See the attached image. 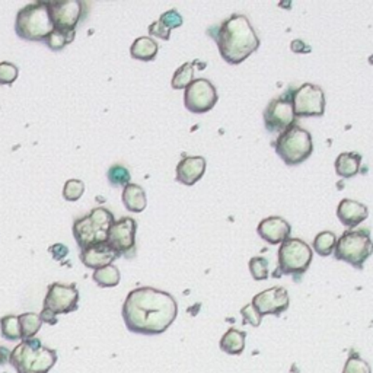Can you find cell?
Returning <instances> with one entry per match:
<instances>
[{"instance_id":"obj_2","label":"cell","mask_w":373,"mask_h":373,"mask_svg":"<svg viewBox=\"0 0 373 373\" xmlns=\"http://www.w3.org/2000/svg\"><path fill=\"white\" fill-rule=\"evenodd\" d=\"M213 30L216 31L210 35L216 41L222 58L229 65L242 63L260 47V38L245 15L234 13Z\"/></svg>"},{"instance_id":"obj_32","label":"cell","mask_w":373,"mask_h":373,"mask_svg":"<svg viewBox=\"0 0 373 373\" xmlns=\"http://www.w3.org/2000/svg\"><path fill=\"white\" fill-rule=\"evenodd\" d=\"M248 267H250V273L254 280L261 282L268 279V261L264 257H253L248 263Z\"/></svg>"},{"instance_id":"obj_35","label":"cell","mask_w":373,"mask_h":373,"mask_svg":"<svg viewBox=\"0 0 373 373\" xmlns=\"http://www.w3.org/2000/svg\"><path fill=\"white\" fill-rule=\"evenodd\" d=\"M159 23L168 31H172L182 25V16L175 9H172V11L162 13L159 18Z\"/></svg>"},{"instance_id":"obj_10","label":"cell","mask_w":373,"mask_h":373,"mask_svg":"<svg viewBox=\"0 0 373 373\" xmlns=\"http://www.w3.org/2000/svg\"><path fill=\"white\" fill-rule=\"evenodd\" d=\"M217 99L216 88L207 79H194L184 94L185 108L194 114L209 113L216 106Z\"/></svg>"},{"instance_id":"obj_6","label":"cell","mask_w":373,"mask_h":373,"mask_svg":"<svg viewBox=\"0 0 373 373\" xmlns=\"http://www.w3.org/2000/svg\"><path fill=\"white\" fill-rule=\"evenodd\" d=\"M274 149L283 162L289 167L303 163L314 151L312 136L299 126L290 127L283 132L274 141Z\"/></svg>"},{"instance_id":"obj_39","label":"cell","mask_w":373,"mask_h":373,"mask_svg":"<svg viewBox=\"0 0 373 373\" xmlns=\"http://www.w3.org/2000/svg\"><path fill=\"white\" fill-rule=\"evenodd\" d=\"M39 318H41V321H43V324H49V325H56L57 321H58L57 315H54L51 310H49V309L41 310Z\"/></svg>"},{"instance_id":"obj_38","label":"cell","mask_w":373,"mask_h":373,"mask_svg":"<svg viewBox=\"0 0 373 373\" xmlns=\"http://www.w3.org/2000/svg\"><path fill=\"white\" fill-rule=\"evenodd\" d=\"M49 251H50V254L53 255V258L56 261H63L68 257V254H69L68 246L63 245V244H54L53 246L49 248Z\"/></svg>"},{"instance_id":"obj_1","label":"cell","mask_w":373,"mask_h":373,"mask_svg":"<svg viewBox=\"0 0 373 373\" xmlns=\"http://www.w3.org/2000/svg\"><path fill=\"white\" fill-rule=\"evenodd\" d=\"M122 320L127 329L140 336H159L178 315V303L172 295L155 287H137L122 303Z\"/></svg>"},{"instance_id":"obj_29","label":"cell","mask_w":373,"mask_h":373,"mask_svg":"<svg viewBox=\"0 0 373 373\" xmlns=\"http://www.w3.org/2000/svg\"><path fill=\"white\" fill-rule=\"evenodd\" d=\"M336 244H337L336 234H333L331 231H324V232L317 235V238L314 241V250L321 257H328V255L333 254Z\"/></svg>"},{"instance_id":"obj_9","label":"cell","mask_w":373,"mask_h":373,"mask_svg":"<svg viewBox=\"0 0 373 373\" xmlns=\"http://www.w3.org/2000/svg\"><path fill=\"white\" fill-rule=\"evenodd\" d=\"M264 126L270 133H283L295 126L296 115L292 103V95L272 99L264 110Z\"/></svg>"},{"instance_id":"obj_16","label":"cell","mask_w":373,"mask_h":373,"mask_svg":"<svg viewBox=\"0 0 373 373\" xmlns=\"http://www.w3.org/2000/svg\"><path fill=\"white\" fill-rule=\"evenodd\" d=\"M120 255L113 250L107 242L95 244L80 250V261L85 267L98 270V268L111 265Z\"/></svg>"},{"instance_id":"obj_22","label":"cell","mask_w":373,"mask_h":373,"mask_svg":"<svg viewBox=\"0 0 373 373\" xmlns=\"http://www.w3.org/2000/svg\"><path fill=\"white\" fill-rule=\"evenodd\" d=\"M362 156L356 152H344L336 159V172L341 178H351L359 174Z\"/></svg>"},{"instance_id":"obj_4","label":"cell","mask_w":373,"mask_h":373,"mask_svg":"<svg viewBox=\"0 0 373 373\" xmlns=\"http://www.w3.org/2000/svg\"><path fill=\"white\" fill-rule=\"evenodd\" d=\"M54 25L50 18L49 2H35L19 9L15 20V31L27 41H46Z\"/></svg>"},{"instance_id":"obj_30","label":"cell","mask_w":373,"mask_h":373,"mask_svg":"<svg viewBox=\"0 0 373 373\" xmlns=\"http://www.w3.org/2000/svg\"><path fill=\"white\" fill-rule=\"evenodd\" d=\"M343 373H372V369L370 365L360 358L358 351L350 350Z\"/></svg>"},{"instance_id":"obj_31","label":"cell","mask_w":373,"mask_h":373,"mask_svg":"<svg viewBox=\"0 0 373 373\" xmlns=\"http://www.w3.org/2000/svg\"><path fill=\"white\" fill-rule=\"evenodd\" d=\"M107 178L113 186H126L127 184H130L132 175L126 167H122V165L120 163H115L108 170Z\"/></svg>"},{"instance_id":"obj_28","label":"cell","mask_w":373,"mask_h":373,"mask_svg":"<svg viewBox=\"0 0 373 373\" xmlns=\"http://www.w3.org/2000/svg\"><path fill=\"white\" fill-rule=\"evenodd\" d=\"M76 31H63V30H53V32L46 38V44L50 50L58 51L63 50L75 39Z\"/></svg>"},{"instance_id":"obj_33","label":"cell","mask_w":373,"mask_h":373,"mask_svg":"<svg viewBox=\"0 0 373 373\" xmlns=\"http://www.w3.org/2000/svg\"><path fill=\"white\" fill-rule=\"evenodd\" d=\"M85 193V184L80 179H69L63 186V198L68 201H76Z\"/></svg>"},{"instance_id":"obj_11","label":"cell","mask_w":373,"mask_h":373,"mask_svg":"<svg viewBox=\"0 0 373 373\" xmlns=\"http://www.w3.org/2000/svg\"><path fill=\"white\" fill-rule=\"evenodd\" d=\"M79 290L75 283H51L47 289L43 309H49L54 315H65L77 310Z\"/></svg>"},{"instance_id":"obj_13","label":"cell","mask_w":373,"mask_h":373,"mask_svg":"<svg viewBox=\"0 0 373 373\" xmlns=\"http://www.w3.org/2000/svg\"><path fill=\"white\" fill-rule=\"evenodd\" d=\"M137 222L133 217H121L110 227L107 244L121 257H133L136 253Z\"/></svg>"},{"instance_id":"obj_27","label":"cell","mask_w":373,"mask_h":373,"mask_svg":"<svg viewBox=\"0 0 373 373\" xmlns=\"http://www.w3.org/2000/svg\"><path fill=\"white\" fill-rule=\"evenodd\" d=\"M194 65L196 63L189 61V63H184L181 68L175 70L171 80V87L174 89H186V87L191 84L194 80V70H196Z\"/></svg>"},{"instance_id":"obj_14","label":"cell","mask_w":373,"mask_h":373,"mask_svg":"<svg viewBox=\"0 0 373 373\" xmlns=\"http://www.w3.org/2000/svg\"><path fill=\"white\" fill-rule=\"evenodd\" d=\"M50 18L56 30L76 31V27L84 13V4L79 0H54L49 2Z\"/></svg>"},{"instance_id":"obj_5","label":"cell","mask_w":373,"mask_h":373,"mask_svg":"<svg viewBox=\"0 0 373 373\" xmlns=\"http://www.w3.org/2000/svg\"><path fill=\"white\" fill-rule=\"evenodd\" d=\"M114 222V215L106 207H95L89 215L76 219L73 223V236L80 250L95 244L107 242L110 227Z\"/></svg>"},{"instance_id":"obj_37","label":"cell","mask_w":373,"mask_h":373,"mask_svg":"<svg viewBox=\"0 0 373 373\" xmlns=\"http://www.w3.org/2000/svg\"><path fill=\"white\" fill-rule=\"evenodd\" d=\"M149 34L153 35V37H158L160 39H165L168 41L170 37H171V31H168L167 28H165L159 20H156V23H153L151 27H149Z\"/></svg>"},{"instance_id":"obj_17","label":"cell","mask_w":373,"mask_h":373,"mask_svg":"<svg viewBox=\"0 0 373 373\" xmlns=\"http://www.w3.org/2000/svg\"><path fill=\"white\" fill-rule=\"evenodd\" d=\"M290 231H292V227H290L289 222H286V219L280 216L267 217L260 222L257 227L260 238H263V241L270 245L283 244L286 239H289Z\"/></svg>"},{"instance_id":"obj_12","label":"cell","mask_w":373,"mask_h":373,"mask_svg":"<svg viewBox=\"0 0 373 373\" xmlns=\"http://www.w3.org/2000/svg\"><path fill=\"white\" fill-rule=\"evenodd\" d=\"M296 117H321L325 113V95L321 87L303 84L292 94Z\"/></svg>"},{"instance_id":"obj_8","label":"cell","mask_w":373,"mask_h":373,"mask_svg":"<svg viewBox=\"0 0 373 373\" xmlns=\"http://www.w3.org/2000/svg\"><path fill=\"white\" fill-rule=\"evenodd\" d=\"M310 263H312V250L305 241L289 238L280 245L279 272L282 274L293 276L298 282V279L308 272Z\"/></svg>"},{"instance_id":"obj_25","label":"cell","mask_w":373,"mask_h":373,"mask_svg":"<svg viewBox=\"0 0 373 373\" xmlns=\"http://www.w3.org/2000/svg\"><path fill=\"white\" fill-rule=\"evenodd\" d=\"M19 325H20V337L23 340L34 339L38 331L43 327V321L39 318V314L35 312H27L19 315Z\"/></svg>"},{"instance_id":"obj_21","label":"cell","mask_w":373,"mask_h":373,"mask_svg":"<svg viewBox=\"0 0 373 373\" xmlns=\"http://www.w3.org/2000/svg\"><path fill=\"white\" fill-rule=\"evenodd\" d=\"M245 339L246 333L236 328H229L220 339V350L223 353H227L231 356H239L244 353L245 350Z\"/></svg>"},{"instance_id":"obj_19","label":"cell","mask_w":373,"mask_h":373,"mask_svg":"<svg viewBox=\"0 0 373 373\" xmlns=\"http://www.w3.org/2000/svg\"><path fill=\"white\" fill-rule=\"evenodd\" d=\"M337 216L340 222L347 226V227H356L360 225L363 220L367 219L369 210L367 207L359 201L344 198L340 201L339 209H337Z\"/></svg>"},{"instance_id":"obj_24","label":"cell","mask_w":373,"mask_h":373,"mask_svg":"<svg viewBox=\"0 0 373 373\" xmlns=\"http://www.w3.org/2000/svg\"><path fill=\"white\" fill-rule=\"evenodd\" d=\"M92 280L99 286V287H115L120 284L121 280V274L118 268L111 264L107 267H102L98 268V270H94L92 273Z\"/></svg>"},{"instance_id":"obj_26","label":"cell","mask_w":373,"mask_h":373,"mask_svg":"<svg viewBox=\"0 0 373 373\" xmlns=\"http://www.w3.org/2000/svg\"><path fill=\"white\" fill-rule=\"evenodd\" d=\"M0 334L9 341L23 340V337H20L19 315H5L0 318Z\"/></svg>"},{"instance_id":"obj_15","label":"cell","mask_w":373,"mask_h":373,"mask_svg":"<svg viewBox=\"0 0 373 373\" xmlns=\"http://www.w3.org/2000/svg\"><path fill=\"white\" fill-rule=\"evenodd\" d=\"M289 303H290L289 293L282 286L267 289L264 292L255 295L253 299V305L261 317L265 315L280 317L289 309Z\"/></svg>"},{"instance_id":"obj_20","label":"cell","mask_w":373,"mask_h":373,"mask_svg":"<svg viewBox=\"0 0 373 373\" xmlns=\"http://www.w3.org/2000/svg\"><path fill=\"white\" fill-rule=\"evenodd\" d=\"M122 203L126 206V209L133 213H141L146 209L148 198L146 193L137 184H127L122 190Z\"/></svg>"},{"instance_id":"obj_23","label":"cell","mask_w":373,"mask_h":373,"mask_svg":"<svg viewBox=\"0 0 373 373\" xmlns=\"http://www.w3.org/2000/svg\"><path fill=\"white\" fill-rule=\"evenodd\" d=\"M159 46L156 41L151 37H140L137 38L130 47V54L136 60L151 61L158 56Z\"/></svg>"},{"instance_id":"obj_34","label":"cell","mask_w":373,"mask_h":373,"mask_svg":"<svg viewBox=\"0 0 373 373\" xmlns=\"http://www.w3.org/2000/svg\"><path fill=\"white\" fill-rule=\"evenodd\" d=\"M18 76L19 70L13 63H9V61L0 63V85H12Z\"/></svg>"},{"instance_id":"obj_40","label":"cell","mask_w":373,"mask_h":373,"mask_svg":"<svg viewBox=\"0 0 373 373\" xmlns=\"http://www.w3.org/2000/svg\"><path fill=\"white\" fill-rule=\"evenodd\" d=\"M9 358H11V350L5 346H0V366H5L6 363H9Z\"/></svg>"},{"instance_id":"obj_3","label":"cell","mask_w":373,"mask_h":373,"mask_svg":"<svg viewBox=\"0 0 373 373\" xmlns=\"http://www.w3.org/2000/svg\"><path fill=\"white\" fill-rule=\"evenodd\" d=\"M57 351L43 346L39 339L20 341L12 351L9 363L16 373H50L57 363Z\"/></svg>"},{"instance_id":"obj_18","label":"cell","mask_w":373,"mask_h":373,"mask_svg":"<svg viewBox=\"0 0 373 373\" xmlns=\"http://www.w3.org/2000/svg\"><path fill=\"white\" fill-rule=\"evenodd\" d=\"M206 172V159L203 156H184L177 167V181L191 186L198 182Z\"/></svg>"},{"instance_id":"obj_7","label":"cell","mask_w":373,"mask_h":373,"mask_svg":"<svg viewBox=\"0 0 373 373\" xmlns=\"http://www.w3.org/2000/svg\"><path fill=\"white\" fill-rule=\"evenodd\" d=\"M373 253V242L367 229L346 231L336 244L334 257L340 261L348 263L358 270H362L363 264Z\"/></svg>"},{"instance_id":"obj_36","label":"cell","mask_w":373,"mask_h":373,"mask_svg":"<svg viewBox=\"0 0 373 373\" xmlns=\"http://www.w3.org/2000/svg\"><path fill=\"white\" fill-rule=\"evenodd\" d=\"M241 315L244 318V324H250L251 327H260L263 317L258 314V310L254 308L253 303H248L241 309Z\"/></svg>"}]
</instances>
